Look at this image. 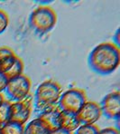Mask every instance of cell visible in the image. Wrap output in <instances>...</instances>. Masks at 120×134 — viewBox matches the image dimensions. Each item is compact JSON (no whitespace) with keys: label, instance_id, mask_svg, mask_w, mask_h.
<instances>
[{"label":"cell","instance_id":"cell-1","mask_svg":"<svg viewBox=\"0 0 120 134\" xmlns=\"http://www.w3.org/2000/svg\"><path fill=\"white\" fill-rule=\"evenodd\" d=\"M88 63L90 69L98 74H112L120 64L119 47L113 43H101L90 52Z\"/></svg>","mask_w":120,"mask_h":134},{"label":"cell","instance_id":"cell-2","mask_svg":"<svg viewBox=\"0 0 120 134\" xmlns=\"http://www.w3.org/2000/svg\"><path fill=\"white\" fill-rule=\"evenodd\" d=\"M62 87L57 82L47 80L37 87L33 97V108L43 112L48 109L55 107L62 95Z\"/></svg>","mask_w":120,"mask_h":134},{"label":"cell","instance_id":"cell-3","mask_svg":"<svg viewBox=\"0 0 120 134\" xmlns=\"http://www.w3.org/2000/svg\"><path fill=\"white\" fill-rule=\"evenodd\" d=\"M56 22V13L48 5H41L35 8L29 17L30 26L39 35H44L52 30Z\"/></svg>","mask_w":120,"mask_h":134},{"label":"cell","instance_id":"cell-4","mask_svg":"<svg viewBox=\"0 0 120 134\" xmlns=\"http://www.w3.org/2000/svg\"><path fill=\"white\" fill-rule=\"evenodd\" d=\"M32 82L25 74L11 79L7 82L4 93L9 99V102H20L30 95Z\"/></svg>","mask_w":120,"mask_h":134},{"label":"cell","instance_id":"cell-5","mask_svg":"<svg viewBox=\"0 0 120 134\" xmlns=\"http://www.w3.org/2000/svg\"><path fill=\"white\" fill-rule=\"evenodd\" d=\"M87 102V96L83 90L72 88L62 93L58 102V108L62 111L77 113Z\"/></svg>","mask_w":120,"mask_h":134},{"label":"cell","instance_id":"cell-6","mask_svg":"<svg viewBox=\"0 0 120 134\" xmlns=\"http://www.w3.org/2000/svg\"><path fill=\"white\" fill-rule=\"evenodd\" d=\"M33 107V96L31 95L20 102H10V121L25 126L32 114Z\"/></svg>","mask_w":120,"mask_h":134},{"label":"cell","instance_id":"cell-7","mask_svg":"<svg viewBox=\"0 0 120 134\" xmlns=\"http://www.w3.org/2000/svg\"><path fill=\"white\" fill-rule=\"evenodd\" d=\"M102 115L99 104L96 102L87 100L76 113L80 125H94Z\"/></svg>","mask_w":120,"mask_h":134},{"label":"cell","instance_id":"cell-8","mask_svg":"<svg viewBox=\"0 0 120 134\" xmlns=\"http://www.w3.org/2000/svg\"><path fill=\"white\" fill-rule=\"evenodd\" d=\"M102 114L109 119L118 120L120 117V92L118 91L109 92L99 104Z\"/></svg>","mask_w":120,"mask_h":134},{"label":"cell","instance_id":"cell-9","mask_svg":"<svg viewBox=\"0 0 120 134\" xmlns=\"http://www.w3.org/2000/svg\"><path fill=\"white\" fill-rule=\"evenodd\" d=\"M60 114L61 110L55 106L41 112L38 119L50 132H53L60 130Z\"/></svg>","mask_w":120,"mask_h":134},{"label":"cell","instance_id":"cell-10","mask_svg":"<svg viewBox=\"0 0 120 134\" xmlns=\"http://www.w3.org/2000/svg\"><path fill=\"white\" fill-rule=\"evenodd\" d=\"M79 127H80V123L77 120L75 113L61 111L60 129L73 133Z\"/></svg>","mask_w":120,"mask_h":134},{"label":"cell","instance_id":"cell-11","mask_svg":"<svg viewBox=\"0 0 120 134\" xmlns=\"http://www.w3.org/2000/svg\"><path fill=\"white\" fill-rule=\"evenodd\" d=\"M17 55L9 47H0V74H4L15 63Z\"/></svg>","mask_w":120,"mask_h":134},{"label":"cell","instance_id":"cell-12","mask_svg":"<svg viewBox=\"0 0 120 134\" xmlns=\"http://www.w3.org/2000/svg\"><path fill=\"white\" fill-rule=\"evenodd\" d=\"M51 132L46 129V127L41 122V121L36 118L30 121L23 128V134H50Z\"/></svg>","mask_w":120,"mask_h":134},{"label":"cell","instance_id":"cell-13","mask_svg":"<svg viewBox=\"0 0 120 134\" xmlns=\"http://www.w3.org/2000/svg\"><path fill=\"white\" fill-rule=\"evenodd\" d=\"M23 72V63L22 59L17 56L15 63L2 74L9 81L11 79H14L15 77H18V76L22 75Z\"/></svg>","mask_w":120,"mask_h":134},{"label":"cell","instance_id":"cell-14","mask_svg":"<svg viewBox=\"0 0 120 134\" xmlns=\"http://www.w3.org/2000/svg\"><path fill=\"white\" fill-rule=\"evenodd\" d=\"M23 125L9 121L0 127V134H23Z\"/></svg>","mask_w":120,"mask_h":134},{"label":"cell","instance_id":"cell-15","mask_svg":"<svg viewBox=\"0 0 120 134\" xmlns=\"http://www.w3.org/2000/svg\"><path fill=\"white\" fill-rule=\"evenodd\" d=\"M10 121V102L4 100L0 104V127Z\"/></svg>","mask_w":120,"mask_h":134},{"label":"cell","instance_id":"cell-16","mask_svg":"<svg viewBox=\"0 0 120 134\" xmlns=\"http://www.w3.org/2000/svg\"><path fill=\"white\" fill-rule=\"evenodd\" d=\"M98 131L96 125H80L72 134H98Z\"/></svg>","mask_w":120,"mask_h":134},{"label":"cell","instance_id":"cell-17","mask_svg":"<svg viewBox=\"0 0 120 134\" xmlns=\"http://www.w3.org/2000/svg\"><path fill=\"white\" fill-rule=\"evenodd\" d=\"M9 24L8 15L5 11L0 9V35L7 30Z\"/></svg>","mask_w":120,"mask_h":134},{"label":"cell","instance_id":"cell-18","mask_svg":"<svg viewBox=\"0 0 120 134\" xmlns=\"http://www.w3.org/2000/svg\"><path fill=\"white\" fill-rule=\"evenodd\" d=\"M98 134H120L119 130L115 127H109L103 130H99Z\"/></svg>","mask_w":120,"mask_h":134},{"label":"cell","instance_id":"cell-19","mask_svg":"<svg viewBox=\"0 0 120 134\" xmlns=\"http://www.w3.org/2000/svg\"><path fill=\"white\" fill-rule=\"evenodd\" d=\"M7 82H8V80H7L3 74H0V93H2V92H4V90L5 89Z\"/></svg>","mask_w":120,"mask_h":134},{"label":"cell","instance_id":"cell-20","mask_svg":"<svg viewBox=\"0 0 120 134\" xmlns=\"http://www.w3.org/2000/svg\"><path fill=\"white\" fill-rule=\"evenodd\" d=\"M119 37H120V34H119V29H117V32L115 33L114 35V37H113V44L115 45H117V47H119Z\"/></svg>","mask_w":120,"mask_h":134},{"label":"cell","instance_id":"cell-21","mask_svg":"<svg viewBox=\"0 0 120 134\" xmlns=\"http://www.w3.org/2000/svg\"><path fill=\"white\" fill-rule=\"evenodd\" d=\"M50 134H72V133H71V132H68V131H63V130L60 129V130H58V131H53V132H51Z\"/></svg>","mask_w":120,"mask_h":134},{"label":"cell","instance_id":"cell-22","mask_svg":"<svg viewBox=\"0 0 120 134\" xmlns=\"http://www.w3.org/2000/svg\"><path fill=\"white\" fill-rule=\"evenodd\" d=\"M4 100H5V99H4L3 95H2V93H0V104L2 103V102H3Z\"/></svg>","mask_w":120,"mask_h":134}]
</instances>
